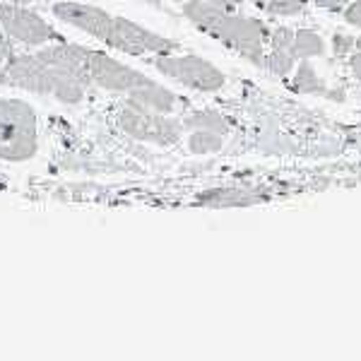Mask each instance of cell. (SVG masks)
<instances>
[{
	"label": "cell",
	"mask_w": 361,
	"mask_h": 361,
	"mask_svg": "<svg viewBox=\"0 0 361 361\" xmlns=\"http://www.w3.org/2000/svg\"><path fill=\"white\" fill-rule=\"evenodd\" d=\"M87 61L90 49L58 42L34 56L22 54L10 58L0 73V82L34 94H54L63 104H78L92 85Z\"/></svg>",
	"instance_id": "1"
},
{
	"label": "cell",
	"mask_w": 361,
	"mask_h": 361,
	"mask_svg": "<svg viewBox=\"0 0 361 361\" xmlns=\"http://www.w3.org/2000/svg\"><path fill=\"white\" fill-rule=\"evenodd\" d=\"M54 15L66 25H73L82 29L90 37L99 42L109 44L116 51H123L130 56H145V54H171L176 49V42L159 34L149 32V29L135 25V22L126 20V17H114L106 10L94 8V5L85 3H63L54 5Z\"/></svg>",
	"instance_id": "2"
},
{
	"label": "cell",
	"mask_w": 361,
	"mask_h": 361,
	"mask_svg": "<svg viewBox=\"0 0 361 361\" xmlns=\"http://www.w3.org/2000/svg\"><path fill=\"white\" fill-rule=\"evenodd\" d=\"M185 17L193 25H197L202 32L217 37L219 42L236 49L248 61L263 66V27L255 20H246V17L231 15L226 8H219L214 3H205V0H190L183 8Z\"/></svg>",
	"instance_id": "3"
},
{
	"label": "cell",
	"mask_w": 361,
	"mask_h": 361,
	"mask_svg": "<svg viewBox=\"0 0 361 361\" xmlns=\"http://www.w3.org/2000/svg\"><path fill=\"white\" fill-rule=\"evenodd\" d=\"M37 154V116L22 99H0V159L25 161Z\"/></svg>",
	"instance_id": "4"
},
{
	"label": "cell",
	"mask_w": 361,
	"mask_h": 361,
	"mask_svg": "<svg viewBox=\"0 0 361 361\" xmlns=\"http://www.w3.org/2000/svg\"><path fill=\"white\" fill-rule=\"evenodd\" d=\"M118 128L130 137L145 140L154 145H173L180 137V123L173 118H166L159 111H149L137 104L128 102L118 111Z\"/></svg>",
	"instance_id": "5"
},
{
	"label": "cell",
	"mask_w": 361,
	"mask_h": 361,
	"mask_svg": "<svg viewBox=\"0 0 361 361\" xmlns=\"http://www.w3.org/2000/svg\"><path fill=\"white\" fill-rule=\"evenodd\" d=\"M154 66L159 73L173 78L176 82L190 87L197 92H217L219 87H224V75L219 73L212 63L202 61L197 56H169L161 54L154 61Z\"/></svg>",
	"instance_id": "6"
},
{
	"label": "cell",
	"mask_w": 361,
	"mask_h": 361,
	"mask_svg": "<svg viewBox=\"0 0 361 361\" xmlns=\"http://www.w3.org/2000/svg\"><path fill=\"white\" fill-rule=\"evenodd\" d=\"M0 29L5 32V37L15 39V42L39 46L49 42H61V37L56 34V29L39 17L37 13L20 5H0Z\"/></svg>",
	"instance_id": "7"
},
{
	"label": "cell",
	"mask_w": 361,
	"mask_h": 361,
	"mask_svg": "<svg viewBox=\"0 0 361 361\" xmlns=\"http://www.w3.org/2000/svg\"><path fill=\"white\" fill-rule=\"evenodd\" d=\"M90 78L92 85L102 87L109 92H133L142 85H149L152 80H147L145 75H140L137 70L123 66L116 58L102 54V51H90Z\"/></svg>",
	"instance_id": "8"
},
{
	"label": "cell",
	"mask_w": 361,
	"mask_h": 361,
	"mask_svg": "<svg viewBox=\"0 0 361 361\" xmlns=\"http://www.w3.org/2000/svg\"><path fill=\"white\" fill-rule=\"evenodd\" d=\"M130 102L142 109H149V111H159V114H169L176 106V97L157 82H149V85H142V87H137V90H133Z\"/></svg>",
	"instance_id": "9"
},
{
	"label": "cell",
	"mask_w": 361,
	"mask_h": 361,
	"mask_svg": "<svg viewBox=\"0 0 361 361\" xmlns=\"http://www.w3.org/2000/svg\"><path fill=\"white\" fill-rule=\"evenodd\" d=\"M188 147H190V152H197V154L217 152V149L222 147V135L212 130H195L188 140Z\"/></svg>",
	"instance_id": "10"
},
{
	"label": "cell",
	"mask_w": 361,
	"mask_h": 361,
	"mask_svg": "<svg viewBox=\"0 0 361 361\" xmlns=\"http://www.w3.org/2000/svg\"><path fill=\"white\" fill-rule=\"evenodd\" d=\"M185 126L188 128H195V130H212V133H222L226 130V123L222 118H219L217 114H212V111H197L190 116L188 121H185Z\"/></svg>",
	"instance_id": "11"
},
{
	"label": "cell",
	"mask_w": 361,
	"mask_h": 361,
	"mask_svg": "<svg viewBox=\"0 0 361 361\" xmlns=\"http://www.w3.org/2000/svg\"><path fill=\"white\" fill-rule=\"evenodd\" d=\"M323 51V44L316 34L311 32H301L294 42V54L296 56H313V54H320Z\"/></svg>",
	"instance_id": "12"
},
{
	"label": "cell",
	"mask_w": 361,
	"mask_h": 361,
	"mask_svg": "<svg viewBox=\"0 0 361 361\" xmlns=\"http://www.w3.org/2000/svg\"><path fill=\"white\" fill-rule=\"evenodd\" d=\"M347 20L352 22V25L361 27V0H359V3H354L352 8L347 10Z\"/></svg>",
	"instance_id": "13"
},
{
	"label": "cell",
	"mask_w": 361,
	"mask_h": 361,
	"mask_svg": "<svg viewBox=\"0 0 361 361\" xmlns=\"http://www.w3.org/2000/svg\"><path fill=\"white\" fill-rule=\"evenodd\" d=\"M10 61V46L5 44V39L0 37V73H3V68H5V63Z\"/></svg>",
	"instance_id": "14"
},
{
	"label": "cell",
	"mask_w": 361,
	"mask_h": 361,
	"mask_svg": "<svg viewBox=\"0 0 361 361\" xmlns=\"http://www.w3.org/2000/svg\"><path fill=\"white\" fill-rule=\"evenodd\" d=\"M318 5H323V8H330V10H337L342 8V5L347 3V0H316Z\"/></svg>",
	"instance_id": "15"
},
{
	"label": "cell",
	"mask_w": 361,
	"mask_h": 361,
	"mask_svg": "<svg viewBox=\"0 0 361 361\" xmlns=\"http://www.w3.org/2000/svg\"><path fill=\"white\" fill-rule=\"evenodd\" d=\"M352 70H354V75L361 80V54L352 58Z\"/></svg>",
	"instance_id": "16"
},
{
	"label": "cell",
	"mask_w": 361,
	"mask_h": 361,
	"mask_svg": "<svg viewBox=\"0 0 361 361\" xmlns=\"http://www.w3.org/2000/svg\"><path fill=\"white\" fill-rule=\"evenodd\" d=\"M205 3H214V5H219V8H226V5H229L226 0H205Z\"/></svg>",
	"instance_id": "17"
},
{
	"label": "cell",
	"mask_w": 361,
	"mask_h": 361,
	"mask_svg": "<svg viewBox=\"0 0 361 361\" xmlns=\"http://www.w3.org/2000/svg\"><path fill=\"white\" fill-rule=\"evenodd\" d=\"M359 46H361V42H359Z\"/></svg>",
	"instance_id": "18"
}]
</instances>
